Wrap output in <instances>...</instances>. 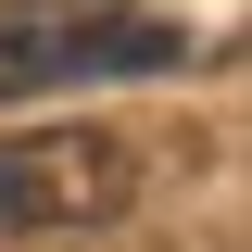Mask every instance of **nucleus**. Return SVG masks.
Listing matches in <instances>:
<instances>
[{
  "mask_svg": "<svg viewBox=\"0 0 252 252\" xmlns=\"http://www.w3.org/2000/svg\"><path fill=\"white\" fill-rule=\"evenodd\" d=\"M139 202V152L114 126H38L0 139V240H51V227H101Z\"/></svg>",
  "mask_w": 252,
  "mask_h": 252,
  "instance_id": "nucleus-1",
  "label": "nucleus"
},
{
  "mask_svg": "<svg viewBox=\"0 0 252 252\" xmlns=\"http://www.w3.org/2000/svg\"><path fill=\"white\" fill-rule=\"evenodd\" d=\"M164 63H202V38L139 26V13H101V26H26V13H0V101L76 89V76H164Z\"/></svg>",
  "mask_w": 252,
  "mask_h": 252,
  "instance_id": "nucleus-2",
  "label": "nucleus"
}]
</instances>
